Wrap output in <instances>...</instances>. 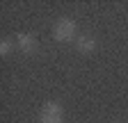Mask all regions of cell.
I'll list each match as a JSON object with an SVG mask.
<instances>
[{
	"mask_svg": "<svg viewBox=\"0 0 128 123\" xmlns=\"http://www.w3.org/2000/svg\"><path fill=\"white\" fill-rule=\"evenodd\" d=\"M76 32H78V27L71 18H57L55 25H53V39L60 41V43H69V41L78 39Z\"/></svg>",
	"mask_w": 128,
	"mask_h": 123,
	"instance_id": "6da1fadb",
	"label": "cell"
},
{
	"mask_svg": "<svg viewBox=\"0 0 128 123\" xmlns=\"http://www.w3.org/2000/svg\"><path fill=\"white\" fill-rule=\"evenodd\" d=\"M39 123H64V112H62V105L50 100L41 107V114H39Z\"/></svg>",
	"mask_w": 128,
	"mask_h": 123,
	"instance_id": "7a4b0ae2",
	"label": "cell"
},
{
	"mask_svg": "<svg viewBox=\"0 0 128 123\" xmlns=\"http://www.w3.org/2000/svg\"><path fill=\"white\" fill-rule=\"evenodd\" d=\"M76 50L78 53H94L96 50V39L92 37V34H78V39H76Z\"/></svg>",
	"mask_w": 128,
	"mask_h": 123,
	"instance_id": "3957f363",
	"label": "cell"
},
{
	"mask_svg": "<svg viewBox=\"0 0 128 123\" xmlns=\"http://www.w3.org/2000/svg\"><path fill=\"white\" fill-rule=\"evenodd\" d=\"M16 43H18V48H21V53H28V55H32L37 50V39L32 37V34H18L16 37Z\"/></svg>",
	"mask_w": 128,
	"mask_h": 123,
	"instance_id": "277c9868",
	"label": "cell"
},
{
	"mask_svg": "<svg viewBox=\"0 0 128 123\" xmlns=\"http://www.w3.org/2000/svg\"><path fill=\"white\" fill-rule=\"evenodd\" d=\"M9 53H12V41H9V39H2V41H0V55L5 57V55H9Z\"/></svg>",
	"mask_w": 128,
	"mask_h": 123,
	"instance_id": "5b68a950",
	"label": "cell"
}]
</instances>
